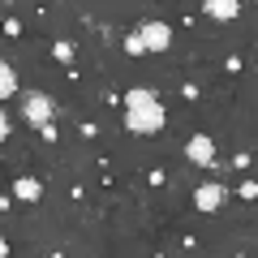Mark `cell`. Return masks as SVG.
<instances>
[{
  "label": "cell",
  "mask_w": 258,
  "mask_h": 258,
  "mask_svg": "<svg viewBox=\"0 0 258 258\" xmlns=\"http://www.w3.org/2000/svg\"><path fill=\"white\" fill-rule=\"evenodd\" d=\"M237 194L245 198V203H258V181H254V176H245V181L237 185Z\"/></svg>",
  "instance_id": "obj_12"
},
{
  "label": "cell",
  "mask_w": 258,
  "mask_h": 258,
  "mask_svg": "<svg viewBox=\"0 0 258 258\" xmlns=\"http://www.w3.org/2000/svg\"><path fill=\"white\" fill-rule=\"evenodd\" d=\"M164 125H168V112H164V103H151V108L125 112V129H129V134H159Z\"/></svg>",
  "instance_id": "obj_2"
},
{
  "label": "cell",
  "mask_w": 258,
  "mask_h": 258,
  "mask_svg": "<svg viewBox=\"0 0 258 258\" xmlns=\"http://www.w3.org/2000/svg\"><path fill=\"white\" fill-rule=\"evenodd\" d=\"M74 52H78V47L69 43V39H56V43H52V56H56L60 64H69V60H74Z\"/></svg>",
  "instance_id": "obj_11"
},
{
  "label": "cell",
  "mask_w": 258,
  "mask_h": 258,
  "mask_svg": "<svg viewBox=\"0 0 258 258\" xmlns=\"http://www.w3.org/2000/svg\"><path fill=\"white\" fill-rule=\"evenodd\" d=\"M224 203H228V189H224L220 181H207V185L194 189V207H198V211H220Z\"/></svg>",
  "instance_id": "obj_5"
},
{
  "label": "cell",
  "mask_w": 258,
  "mask_h": 258,
  "mask_svg": "<svg viewBox=\"0 0 258 258\" xmlns=\"http://www.w3.org/2000/svg\"><path fill=\"white\" fill-rule=\"evenodd\" d=\"M203 13L215 18V22H232L241 13V5H237V0H203Z\"/></svg>",
  "instance_id": "obj_8"
},
{
  "label": "cell",
  "mask_w": 258,
  "mask_h": 258,
  "mask_svg": "<svg viewBox=\"0 0 258 258\" xmlns=\"http://www.w3.org/2000/svg\"><path fill=\"white\" fill-rule=\"evenodd\" d=\"M151 103H159L155 86H129V91H125V112H138V108H151Z\"/></svg>",
  "instance_id": "obj_7"
},
{
  "label": "cell",
  "mask_w": 258,
  "mask_h": 258,
  "mask_svg": "<svg viewBox=\"0 0 258 258\" xmlns=\"http://www.w3.org/2000/svg\"><path fill=\"white\" fill-rule=\"evenodd\" d=\"M120 47H125V56H134V60H138V56H147V43H142V35H138V30H129Z\"/></svg>",
  "instance_id": "obj_10"
},
{
  "label": "cell",
  "mask_w": 258,
  "mask_h": 258,
  "mask_svg": "<svg viewBox=\"0 0 258 258\" xmlns=\"http://www.w3.org/2000/svg\"><path fill=\"white\" fill-rule=\"evenodd\" d=\"M138 35H142V43H147V52H168V47H172V30H168L164 18H147L138 26Z\"/></svg>",
  "instance_id": "obj_3"
},
{
  "label": "cell",
  "mask_w": 258,
  "mask_h": 258,
  "mask_svg": "<svg viewBox=\"0 0 258 258\" xmlns=\"http://www.w3.org/2000/svg\"><path fill=\"white\" fill-rule=\"evenodd\" d=\"M18 95V69L9 60H0V99H13Z\"/></svg>",
  "instance_id": "obj_9"
},
{
  "label": "cell",
  "mask_w": 258,
  "mask_h": 258,
  "mask_svg": "<svg viewBox=\"0 0 258 258\" xmlns=\"http://www.w3.org/2000/svg\"><path fill=\"white\" fill-rule=\"evenodd\" d=\"M5 35L18 39V35H22V22H18V18H9V22H5Z\"/></svg>",
  "instance_id": "obj_13"
},
{
  "label": "cell",
  "mask_w": 258,
  "mask_h": 258,
  "mask_svg": "<svg viewBox=\"0 0 258 258\" xmlns=\"http://www.w3.org/2000/svg\"><path fill=\"white\" fill-rule=\"evenodd\" d=\"M52 116H56V103H52V95H43V91H30L26 99H22V120H26L30 129H47V125H52Z\"/></svg>",
  "instance_id": "obj_1"
},
{
  "label": "cell",
  "mask_w": 258,
  "mask_h": 258,
  "mask_svg": "<svg viewBox=\"0 0 258 258\" xmlns=\"http://www.w3.org/2000/svg\"><path fill=\"white\" fill-rule=\"evenodd\" d=\"M232 164H237V168H249V164H254V155H249V151H241V155H232Z\"/></svg>",
  "instance_id": "obj_14"
},
{
  "label": "cell",
  "mask_w": 258,
  "mask_h": 258,
  "mask_svg": "<svg viewBox=\"0 0 258 258\" xmlns=\"http://www.w3.org/2000/svg\"><path fill=\"white\" fill-rule=\"evenodd\" d=\"M185 155H189V164H198V168H220V159H215V142L207 138V134H194L189 142H185Z\"/></svg>",
  "instance_id": "obj_4"
},
{
  "label": "cell",
  "mask_w": 258,
  "mask_h": 258,
  "mask_svg": "<svg viewBox=\"0 0 258 258\" xmlns=\"http://www.w3.org/2000/svg\"><path fill=\"white\" fill-rule=\"evenodd\" d=\"M9 194L18 203H39V198H43V185H39L35 176H18V181L9 185Z\"/></svg>",
  "instance_id": "obj_6"
}]
</instances>
